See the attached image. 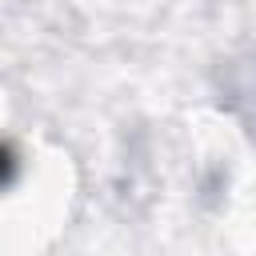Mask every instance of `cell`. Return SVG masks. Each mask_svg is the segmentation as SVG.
Listing matches in <instances>:
<instances>
[{
    "instance_id": "1",
    "label": "cell",
    "mask_w": 256,
    "mask_h": 256,
    "mask_svg": "<svg viewBox=\"0 0 256 256\" xmlns=\"http://www.w3.org/2000/svg\"><path fill=\"white\" fill-rule=\"evenodd\" d=\"M8 168H12V156H8V148H0V180L8 176Z\"/></svg>"
}]
</instances>
